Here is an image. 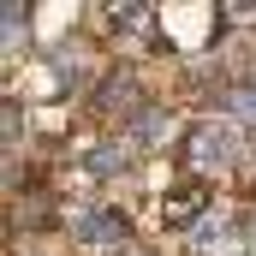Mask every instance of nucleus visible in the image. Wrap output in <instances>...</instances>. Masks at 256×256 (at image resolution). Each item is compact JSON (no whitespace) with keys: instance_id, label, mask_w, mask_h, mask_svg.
Returning a JSON list of instances; mask_svg holds the SVG:
<instances>
[{"instance_id":"obj_1","label":"nucleus","mask_w":256,"mask_h":256,"mask_svg":"<svg viewBox=\"0 0 256 256\" xmlns=\"http://www.w3.org/2000/svg\"><path fill=\"white\" fill-rule=\"evenodd\" d=\"M232 149H238V143H232V126H196L191 143H185V161L208 173V167H226V161H232Z\"/></svg>"},{"instance_id":"obj_2","label":"nucleus","mask_w":256,"mask_h":256,"mask_svg":"<svg viewBox=\"0 0 256 256\" xmlns=\"http://www.w3.org/2000/svg\"><path fill=\"white\" fill-rule=\"evenodd\" d=\"M84 226V244H96V250H114V244H126V214H114V208H102V214H84L78 220Z\"/></svg>"},{"instance_id":"obj_3","label":"nucleus","mask_w":256,"mask_h":256,"mask_svg":"<svg viewBox=\"0 0 256 256\" xmlns=\"http://www.w3.org/2000/svg\"><path fill=\"white\" fill-rule=\"evenodd\" d=\"M96 108H102V114H131V108H137V78H131V72H108Z\"/></svg>"},{"instance_id":"obj_4","label":"nucleus","mask_w":256,"mask_h":256,"mask_svg":"<svg viewBox=\"0 0 256 256\" xmlns=\"http://www.w3.org/2000/svg\"><path fill=\"white\" fill-rule=\"evenodd\" d=\"M202 202H208V191H202V185H185V191H173L161 202V220H167V226H185V220L202 214Z\"/></svg>"},{"instance_id":"obj_5","label":"nucleus","mask_w":256,"mask_h":256,"mask_svg":"<svg viewBox=\"0 0 256 256\" xmlns=\"http://www.w3.org/2000/svg\"><path fill=\"white\" fill-rule=\"evenodd\" d=\"M167 137H173V120H167V114L149 108V114L137 120V143H143V149H155V143H167Z\"/></svg>"},{"instance_id":"obj_6","label":"nucleus","mask_w":256,"mask_h":256,"mask_svg":"<svg viewBox=\"0 0 256 256\" xmlns=\"http://www.w3.org/2000/svg\"><path fill=\"white\" fill-rule=\"evenodd\" d=\"M149 18H155V12H149V6H137V0H126V6H108V24H114V30H143Z\"/></svg>"},{"instance_id":"obj_7","label":"nucleus","mask_w":256,"mask_h":256,"mask_svg":"<svg viewBox=\"0 0 256 256\" xmlns=\"http://www.w3.org/2000/svg\"><path fill=\"white\" fill-rule=\"evenodd\" d=\"M90 167H96V173H120V167H126V149H114V143H108V149H96V155H90Z\"/></svg>"},{"instance_id":"obj_8","label":"nucleus","mask_w":256,"mask_h":256,"mask_svg":"<svg viewBox=\"0 0 256 256\" xmlns=\"http://www.w3.org/2000/svg\"><path fill=\"white\" fill-rule=\"evenodd\" d=\"M0 24H6V42H18V24H24V6H18V0H6V6H0Z\"/></svg>"},{"instance_id":"obj_9","label":"nucleus","mask_w":256,"mask_h":256,"mask_svg":"<svg viewBox=\"0 0 256 256\" xmlns=\"http://www.w3.org/2000/svg\"><path fill=\"white\" fill-rule=\"evenodd\" d=\"M18 220H24V226H42V220H48V196H36V202H24V208H18Z\"/></svg>"},{"instance_id":"obj_10","label":"nucleus","mask_w":256,"mask_h":256,"mask_svg":"<svg viewBox=\"0 0 256 256\" xmlns=\"http://www.w3.org/2000/svg\"><path fill=\"white\" fill-rule=\"evenodd\" d=\"M137 256H149V250H137Z\"/></svg>"}]
</instances>
